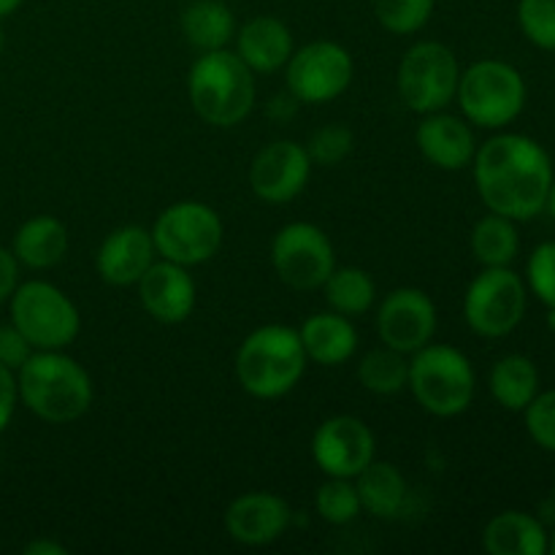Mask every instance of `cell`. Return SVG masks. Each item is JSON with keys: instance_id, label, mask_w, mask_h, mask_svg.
I'll use <instances>...</instances> for the list:
<instances>
[{"instance_id": "obj_34", "label": "cell", "mask_w": 555, "mask_h": 555, "mask_svg": "<svg viewBox=\"0 0 555 555\" xmlns=\"http://www.w3.org/2000/svg\"><path fill=\"white\" fill-rule=\"evenodd\" d=\"M529 287L547 309L555 307V242H545L531 253L529 269Z\"/></svg>"}, {"instance_id": "obj_43", "label": "cell", "mask_w": 555, "mask_h": 555, "mask_svg": "<svg viewBox=\"0 0 555 555\" xmlns=\"http://www.w3.org/2000/svg\"><path fill=\"white\" fill-rule=\"evenodd\" d=\"M547 551H551L553 555H555V529H553V534H551V540H547Z\"/></svg>"}, {"instance_id": "obj_12", "label": "cell", "mask_w": 555, "mask_h": 555, "mask_svg": "<svg viewBox=\"0 0 555 555\" xmlns=\"http://www.w3.org/2000/svg\"><path fill=\"white\" fill-rule=\"evenodd\" d=\"M356 76L352 54L336 41H312L296 49L285 65L287 90L298 103L323 106L345 95Z\"/></svg>"}, {"instance_id": "obj_2", "label": "cell", "mask_w": 555, "mask_h": 555, "mask_svg": "<svg viewBox=\"0 0 555 555\" xmlns=\"http://www.w3.org/2000/svg\"><path fill=\"white\" fill-rule=\"evenodd\" d=\"M20 401L47 423H74L92 406L95 388L81 363L63 350H33L16 372Z\"/></svg>"}, {"instance_id": "obj_29", "label": "cell", "mask_w": 555, "mask_h": 555, "mask_svg": "<svg viewBox=\"0 0 555 555\" xmlns=\"http://www.w3.org/2000/svg\"><path fill=\"white\" fill-rule=\"evenodd\" d=\"M410 356L390 347H379V350H369L366 356L358 361V379L363 388L374 396H396L406 388L410 383Z\"/></svg>"}, {"instance_id": "obj_28", "label": "cell", "mask_w": 555, "mask_h": 555, "mask_svg": "<svg viewBox=\"0 0 555 555\" xmlns=\"http://www.w3.org/2000/svg\"><path fill=\"white\" fill-rule=\"evenodd\" d=\"M520 249V236L515 220L509 217L491 215L482 217L480 222L472 231V253H475L477 263L482 269H493V266H509L518 258Z\"/></svg>"}, {"instance_id": "obj_23", "label": "cell", "mask_w": 555, "mask_h": 555, "mask_svg": "<svg viewBox=\"0 0 555 555\" xmlns=\"http://www.w3.org/2000/svg\"><path fill=\"white\" fill-rule=\"evenodd\" d=\"M482 547L491 555H545L547 531L534 515L507 509L488 520Z\"/></svg>"}, {"instance_id": "obj_40", "label": "cell", "mask_w": 555, "mask_h": 555, "mask_svg": "<svg viewBox=\"0 0 555 555\" xmlns=\"http://www.w3.org/2000/svg\"><path fill=\"white\" fill-rule=\"evenodd\" d=\"M25 555H68V547L54 540H36L25 545Z\"/></svg>"}, {"instance_id": "obj_45", "label": "cell", "mask_w": 555, "mask_h": 555, "mask_svg": "<svg viewBox=\"0 0 555 555\" xmlns=\"http://www.w3.org/2000/svg\"><path fill=\"white\" fill-rule=\"evenodd\" d=\"M3 47H5V38H3V30H0V52H3Z\"/></svg>"}, {"instance_id": "obj_38", "label": "cell", "mask_w": 555, "mask_h": 555, "mask_svg": "<svg viewBox=\"0 0 555 555\" xmlns=\"http://www.w3.org/2000/svg\"><path fill=\"white\" fill-rule=\"evenodd\" d=\"M16 285H20V260L11 249L0 247V307L14 296Z\"/></svg>"}, {"instance_id": "obj_4", "label": "cell", "mask_w": 555, "mask_h": 555, "mask_svg": "<svg viewBox=\"0 0 555 555\" xmlns=\"http://www.w3.org/2000/svg\"><path fill=\"white\" fill-rule=\"evenodd\" d=\"M301 336L291 325H260L244 336L236 352L238 385L253 399H282L301 383L307 372Z\"/></svg>"}, {"instance_id": "obj_8", "label": "cell", "mask_w": 555, "mask_h": 555, "mask_svg": "<svg viewBox=\"0 0 555 555\" xmlns=\"http://www.w3.org/2000/svg\"><path fill=\"white\" fill-rule=\"evenodd\" d=\"M150 233L163 260L193 269L220 253L225 228L220 215L204 201H179L157 215Z\"/></svg>"}, {"instance_id": "obj_19", "label": "cell", "mask_w": 555, "mask_h": 555, "mask_svg": "<svg viewBox=\"0 0 555 555\" xmlns=\"http://www.w3.org/2000/svg\"><path fill=\"white\" fill-rule=\"evenodd\" d=\"M415 144L421 155L442 171H464L466 166H472L477 152L469 122L455 114H444V108L423 114L415 130Z\"/></svg>"}, {"instance_id": "obj_13", "label": "cell", "mask_w": 555, "mask_h": 555, "mask_svg": "<svg viewBox=\"0 0 555 555\" xmlns=\"http://www.w3.org/2000/svg\"><path fill=\"white\" fill-rule=\"evenodd\" d=\"M377 455L374 431L356 415H334L312 434V459L328 477L356 480Z\"/></svg>"}, {"instance_id": "obj_22", "label": "cell", "mask_w": 555, "mask_h": 555, "mask_svg": "<svg viewBox=\"0 0 555 555\" xmlns=\"http://www.w3.org/2000/svg\"><path fill=\"white\" fill-rule=\"evenodd\" d=\"M11 253L33 271L54 269L68 253V228L52 215H36L20 225L11 242Z\"/></svg>"}, {"instance_id": "obj_18", "label": "cell", "mask_w": 555, "mask_h": 555, "mask_svg": "<svg viewBox=\"0 0 555 555\" xmlns=\"http://www.w3.org/2000/svg\"><path fill=\"white\" fill-rule=\"evenodd\" d=\"M155 242L144 225H122L108 233L95 253V271L114 287H130L155 263Z\"/></svg>"}, {"instance_id": "obj_10", "label": "cell", "mask_w": 555, "mask_h": 555, "mask_svg": "<svg viewBox=\"0 0 555 555\" xmlns=\"http://www.w3.org/2000/svg\"><path fill=\"white\" fill-rule=\"evenodd\" d=\"M526 314V285L509 266L482 269L464 296V320L475 334L502 339Z\"/></svg>"}, {"instance_id": "obj_15", "label": "cell", "mask_w": 555, "mask_h": 555, "mask_svg": "<svg viewBox=\"0 0 555 555\" xmlns=\"http://www.w3.org/2000/svg\"><path fill=\"white\" fill-rule=\"evenodd\" d=\"M312 177L307 146L296 141H271L255 155L249 166V188L266 204H291Z\"/></svg>"}, {"instance_id": "obj_20", "label": "cell", "mask_w": 555, "mask_h": 555, "mask_svg": "<svg viewBox=\"0 0 555 555\" xmlns=\"http://www.w3.org/2000/svg\"><path fill=\"white\" fill-rule=\"evenodd\" d=\"M296 52L291 27L276 16H253L236 30V54L253 74H274L285 68Z\"/></svg>"}, {"instance_id": "obj_21", "label": "cell", "mask_w": 555, "mask_h": 555, "mask_svg": "<svg viewBox=\"0 0 555 555\" xmlns=\"http://www.w3.org/2000/svg\"><path fill=\"white\" fill-rule=\"evenodd\" d=\"M298 336H301L307 361L325 369L341 366V363L352 361V356L358 352L356 325H352L350 318L334 312V309L309 314L301 328H298Z\"/></svg>"}, {"instance_id": "obj_30", "label": "cell", "mask_w": 555, "mask_h": 555, "mask_svg": "<svg viewBox=\"0 0 555 555\" xmlns=\"http://www.w3.org/2000/svg\"><path fill=\"white\" fill-rule=\"evenodd\" d=\"M314 509L331 526L352 524L363 513L356 482L345 477H328L314 493Z\"/></svg>"}, {"instance_id": "obj_27", "label": "cell", "mask_w": 555, "mask_h": 555, "mask_svg": "<svg viewBox=\"0 0 555 555\" xmlns=\"http://www.w3.org/2000/svg\"><path fill=\"white\" fill-rule=\"evenodd\" d=\"M325 301L334 312L345 314V318H358L366 314L377 301V285H374L372 274L358 266H336L331 276L323 285Z\"/></svg>"}, {"instance_id": "obj_37", "label": "cell", "mask_w": 555, "mask_h": 555, "mask_svg": "<svg viewBox=\"0 0 555 555\" xmlns=\"http://www.w3.org/2000/svg\"><path fill=\"white\" fill-rule=\"evenodd\" d=\"M16 401H20V388H16V372L0 366V434L9 428L11 417L16 412Z\"/></svg>"}, {"instance_id": "obj_36", "label": "cell", "mask_w": 555, "mask_h": 555, "mask_svg": "<svg viewBox=\"0 0 555 555\" xmlns=\"http://www.w3.org/2000/svg\"><path fill=\"white\" fill-rule=\"evenodd\" d=\"M33 356V345L22 336L14 323H0V366L20 372L22 363Z\"/></svg>"}, {"instance_id": "obj_25", "label": "cell", "mask_w": 555, "mask_h": 555, "mask_svg": "<svg viewBox=\"0 0 555 555\" xmlns=\"http://www.w3.org/2000/svg\"><path fill=\"white\" fill-rule=\"evenodd\" d=\"M236 30V16L222 0H193L182 11V36L201 52L228 49Z\"/></svg>"}, {"instance_id": "obj_3", "label": "cell", "mask_w": 555, "mask_h": 555, "mask_svg": "<svg viewBox=\"0 0 555 555\" xmlns=\"http://www.w3.org/2000/svg\"><path fill=\"white\" fill-rule=\"evenodd\" d=\"M195 114L211 128H236L255 108V74L231 49L201 52L188 74Z\"/></svg>"}, {"instance_id": "obj_32", "label": "cell", "mask_w": 555, "mask_h": 555, "mask_svg": "<svg viewBox=\"0 0 555 555\" xmlns=\"http://www.w3.org/2000/svg\"><path fill=\"white\" fill-rule=\"evenodd\" d=\"M352 146H356V135H352V130L347 125H323V128H318L312 133L307 152L312 166L334 168L350 157Z\"/></svg>"}, {"instance_id": "obj_14", "label": "cell", "mask_w": 555, "mask_h": 555, "mask_svg": "<svg viewBox=\"0 0 555 555\" xmlns=\"http://www.w3.org/2000/svg\"><path fill=\"white\" fill-rule=\"evenodd\" d=\"M377 334L385 347L412 356L437 334V307L421 287H396L377 309Z\"/></svg>"}, {"instance_id": "obj_35", "label": "cell", "mask_w": 555, "mask_h": 555, "mask_svg": "<svg viewBox=\"0 0 555 555\" xmlns=\"http://www.w3.org/2000/svg\"><path fill=\"white\" fill-rule=\"evenodd\" d=\"M526 431L547 453H555V390L537 393L526 406Z\"/></svg>"}, {"instance_id": "obj_31", "label": "cell", "mask_w": 555, "mask_h": 555, "mask_svg": "<svg viewBox=\"0 0 555 555\" xmlns=\"http://www.w3.org/2000/svg\"><path fill=\"white\" fill-rule=\"evenodd\" d=\"M374 16L393 36H412L434 16L437 0H372Z\"/></svg>"}, {"instance_id": "obj_7", "label": "cell", "mask_w": 555, "mask_h": 555, "mask_svg": "<svg viewBox=\"0 0 555 555\" xmlns=\"http://www.w3.org/2000/svg\"><path fill=\"white\" fill-rule=\"evenodd\" d=\"M9 307L11 323L22 331L33 350H65L81 331L79 309L52 282H22L9 298Z\"/></svg>"}, {"instance_id": "obj_46", "label": "cell", "mask_w": 555, "mask_h": 555, "mask_svg": "<svg viewBox=\"0 0 555 555\" xmlns=\"http://www.w3.org/2000/svg\"><path fill=\"white\" fill-rule=\"evenodd\" d=\"M553 493H555V488H553Z\"/></svg>"}, {"instance_id": "obj_41", "label": "cell", "mask_w": 555, "mask_h": 555, "mask_svg": "<svg viewBox=\"0 0 555 555\" xmlns=\"http://www.w3.org/2000/svg\"><path fill=\"white\" fill-rule=\"evenodd\" d=\"M22 3H25V0H0V20H5V16L14 14Z\"/></svg>"}, {"instance_id": "obj_26", "label": "cell", "mask_w": 555, "mask_h": 555, "mask_svg": "<svg viewBox=\"0 0 555 555\" xmlns=\"http://www.w3.org/2000/svg\"><path fill=\"white\" fill-rule=\"evenodd\" d=\"M488 388L504 410L524 412L540 393V372H537L531 358L513 352V356H504L502 361H496V366L491 369Z\"/></svg>"}, {"instance_id": "obj_39", "label": "cell", "mask_w": 555, "mask_h": 555, "mask_svg": "<svg viewBox=\"0 0 555 555\" xmlns=\"http://www.w3.org/2000/svg\"><path fill=\"white\" fill-rule=\"evenodd\" d=\"M296 108H298V98L287 90V92H282V95L271 98L269 106H266V114H269L274 122H287V119L296 114Z\"/></svg>"}, {"instance_id": "obj_11", "label": "cell", "mask_w": 555, "mask_h": 555, "mask_svg": "<svg viewBox=\"0 0 555 555\" xmlns=\"http://www.w3.org/2000/svg\"><path fill=\"white\" fill-rule=\"evenodd\" d=\"M271 266L291 291H320L336 269L334 244L328 233L314 222H287L271 242Z\"/></svg>"}, {"instance_id": "obj_17", "label": "cell", "mask_w": 555, "mask_h": 555, "mask_svg": "<svg viewBox=\"0 0 555 555\" xmlns=\"http://www.w3.org/2000/svg\"><path fill=\"white\" fill-rule=\"evenodd\" d=\"M139 301L152 320L163 325H179L190 320L195 309V280L190 276L188 266L171 263V260H155L146 274L135 282Z\"/></svg>"}, {"instance_id": "obj_16", "label": "cell", "mask_w": 555, "mask_h": 555, "mask_svg": "<svg viewBox=\"0 0 555 555\" xmlns=\"http://www.w3.org/2000/svg\"><path fill=\"white\" fill-rule=\"evenodd\" d=\"M222 524H225L228 537L238 545L266 547L291 529L293 509L276 493L249 491L228 504Z\"/></svg>"}, {"instance_id": "obj_9", "label": "cell", "mask_w": 555, "mask_h": 555, "mask_svg": "<svg viewBox=\"0 0 555 555\" xmlns=\"http://www.w3.org/2000/svg\"><path fill=\"white\" fill-rule=\"evenodd\" d=\"M459 57L439 41H417L406 49L396 70V90L401 103L415 114L442 112L459 90Z\"/></svg>"}, {"instance_id": "obj_24", "label": "cell", "mask_w": 555, "mask_h": 555, "mask_svg": "<svg viewBox=\"0 0 555 555\" xmlns=\"http://www.w3.org/2000/svg\"><path fill=\"white\" fill-rule=\"evenodd\" d=\"M356 488L361 496V507L374 518H396L406 504V480L399 466L390 461L374 459L356 477Z\"/></svg>"}, {"instance_id": "obj_44", "label": "cell", "mask_w": 555, "mask_h": 555, "mask_svg": "<svg viewBox=\"0 0 555 555\" xmlns=\"http://www.w3.org/2000/svg\"><path fill=\"white\" fill-rule=\"evenodd\" d=\"M547 325H551V328L555 331V307L551 309V318H547Z\"/></svg>"}, {"instance_id": "obj_5", "label": "cell", "mask_w": 555, "mask_h": 555, "mask_svg": "<svg viewBox=\"0 0 555 555\" xmlns=\"http://www.w3.org/2000/svg\"><path fill=\"white\" fill-rule=\"evenodd\" d=\"M417 404L434 417H459L475 401L477 377L466 352L428 341L410 356V383Z\"/></svg>"}, {"instance_id": "obj_33", "label": "cell", "mask_w": 555, "mask_h": 555, "mask_svg": "<svg viewBox=\"0 0 555 555\" xmlns=\"http://www.w3.org/2000/svg\"><path fill=\"white\" fill-rule=\"evenodd\" d=\"M518 22L534 47L555 52V0H520Z\"/></svg>"}, {"instance_id": "obj_1", "label": "cell", "mask_w": 555, "mask_h": 555, "mask_svg": "<svg viewBox=\"0 0 555 555\" xmlns=\"http://www.w3.org/2000/svg\"><path fill=\"white\" fill-rule=\"evenodd\" d=\"M475 184L482 204L515 222L534 220L545 211L553 184L551 155L540 141L524 133H499L477 146Z\"/></svg>"}, {"instance_id": "obj_6", "label": "cell", "mask_w": 555, "mask_h": 555, "mask_svg": "<svg viewBox=\"0 0 555 555\" xmlns=\"http://www.w3.org/2000/svg\"><path fill=\"white\" fill-rule=\"evenodd\" d=\"M455 98L466 122L477 128H507L526 106V81L515 65L504 60H477L461 70Z\"/></svg>"}, {"instance_id": "obj_42", "label": "cell", "mask_w": 555, "mask_h": 555, "mask_svg": "<svg viewBox=\"0 0 555 555\" xmlns=\"http://www.w3.org/2000/svg\"><path fill=\"white\" fill-rule=\"evenodd\" d=\"M545 209L551 211V217L555 220V179H553V184H551V193H547V204H545Z\"/></svg>"}]
</instances>
